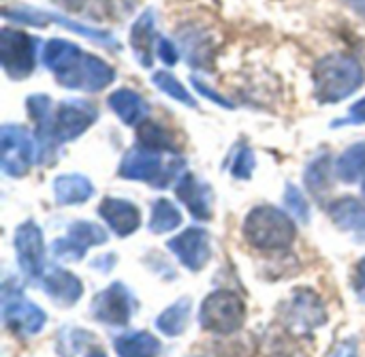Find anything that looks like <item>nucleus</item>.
Instances as JSON below:
<instances>
[{"instance_id":"nucleus-1","label":"nucleus","mask_w":365,"mask_h":357,"mask_svg":"<svg viewBox=\"0 0 365 357\" xmlns=\"http://www.w3.org/2000/svg\"><path fill=\"white\" fill-rule=\"evenodd\" d=\"M43 64L49 69L58 84L68 90L98 92L115 79V71L103 58L81 51L75 43L64 39H51L45 43Z\"/></svg>"},{"instance_id":"nucleus-2","label":"nucleus","mask_w":365,"mask_h":357,"mask_svg":"<svg viewBox=\"0 0 365 357\" xmlns=\"http://www.w3.org/2000/svg\"><path fill=\"white\" fill-rule=\"evenodd\" d=\"M312 77L321 103H340L364 84V69L353 56L329 54L314 64Z\"/></svg>"},{"instance_id":"nucleus-3","label":"nucleus","mask_w":365,"mask_h":357,"mask_svg":"<svg viewBox=\"0 0 365 357\" xmlns=\"http://www.w3.org/2000/svg\"><path fill=\"white\" fill-rule=\"evenodd\" d=\"M244 236L255 248L284 251L295 240V225L287 212L272 206H259L246 216Z\"/></svg>"},{"instance_id":"nucleus-4","label":"nucleus","mask_w":365,"mask_h":357,"mask_svg":"<svg viewBox=\"0 0 365 357\" xmlns=\"http://www.w3.org/2000/svg\"><path fill=\"white\" fill-rule=\"evenodd\" d=\"M184 167H186L184 159H180L175 154L169 159V163H165L160 152L139 146V148H130L124 154V159L118 167V176L126 178V180L150 182L158 188H165L180 176V171Z\"/></svg>"},{"instance_id":"nucleus-5","label":"nucleus","mask_w":365,"mask_h":357,"mask_svg":"<svg viewBox=\"0 0 365 357\" xmlns=\"http://www.w3.org/2000/svg\"><path fill=\"white\" fill-rule=\"evenodd\" d=\"M246 304L240 296L231 291H214L210 293L199 311V323L203 330L229 336L244 326Z\"/></svg>"},{"instance_id":"nucleus-6","label":"nucleus","mask_w":365,"mask_h":357,"mask_svg":"<svg viewBox=\"0 0 365 357\" xmlns=\"http://www.w3.org/2000/svg\"><path fill=\"white\" fill-rule=\"evenodd\" d=\"M41 41L15 28L0 30V60L11 79H26L36 69V54Z\"/></svg>"},{"instance_id":"nucleus-7","label":"nucleus","mask_w":365,"mask_h":357,"mask_svg":"<svg viewBox=\"0 0 365 357\" xmlns=\"http://www.w3.org/2000/svg\"><path fill=\"white\" fill-rule=\"evenodd\" d=\"M2 141V171L11 178H21L30 171L36 156V137L24 126L4 124L0 131Z\"/></svg>"},{"instance_id":"nucleus-8","label":"nucleus","mask_w":365,"mask_h":357,"mask_svg":"<svg viewBox=\"0 0 365 357\" xmlns=\"http://www.w3.org/2000/svg\"><path fill=\"white\" fill-rule=\"evenodd\" d=\"M2 321L17 336H34L43 330L47 317L34 302L26 300L19 289H2Z\"/></svg>"},{"instance_id":"nucleus-9","label":"nucleus","mask_w":365,"mask_h":357,"mask_svg":"<svg viewBox=\"0 0 365 357\" xmlns=\"http://www.w3.org/2000/svg\"><path fill=\"white\" fill-rule=\"evenodd\" d=\"M133 313L135 300L122 283H111L92 300V317L105 326L122 328L130 321Z\"/></svg>"},{"instance_id":"nucleus-10","label":"nucleus","mask_w":365,"mask_h":357,"mask_svg":"<svg viewBox=\"0 0 365 357\" xmlns=\"http://www.w3.org/2000/svg\"><path fill=\"white\" fill-rule=\"evenodd\" d=\"M98 118V111L92 103L68 99L62 101L53 111V126H56V139L60 144L73 141L81 137Z\"/></svg>"},{"instance_id":"nucleus-11","label":"nucleus","mask_w":365,"mask_h":357,"mask_svg":"<svg viewBox=\"0 0 365 357\" xmlns=\"http://www.w3.org/2000/svg\"><path fill=\"white\" fill-rule=\"evenodd\" d=\"M15 253L21 272L32 281H41L45 274V242L36 223L26 221L15 229Z\"/></svg>"},{"instance_id":"nucleus-12","label":"nucleus","mask_w":365,"mask_h":357,"mask_svg":"<svg viewBox=\"0 0 365 357\" xmlns=\"http://www.w3.org/2000/svg\"><path fill=\"white\" fill-rule=\"evenodd\" d=\"M325 321H327V313H325L323 300L310 289L295 291L289 308L284 311L287 328L295 334H308V332L321 328Z\"/></svg>"},{"instance_id":"nucleus-13","label":"nucleus","mask_w":365,"mask_h":357,"mask_svg":"<svg viewBox=\"0 0 365 357\" xmlns=\"http://www.w3.org/2000/svg\"><path fill=\"white\" fill-rule=\"evenodd\" d=\"M28 114L36 124V146H38V161L51 163L56 156V150L60 141L56 139V126H53V103L47 94H32L28 96Z\"/></svg>"},{"instance_id":"nucleus-14","label":"nucleus","mask_w":365,"mask_h":357,"mask_svg":"<svg viewBox=\"0 0 365 357\" xmlns=\"http://www.w3.org/2000/svg\"><path fill=\"white\" fill-rule=\"evenodd\" d=\"M167 248L180 259V263L190 270V272H199L207 266L210 257H212V248H210V233L201 227H190L186 231H182L180 236L171 238L167 242Z\"/></svg>"},{"instance_id":"nucleus-15","label":"nucleus","mask_w":365,"mask_h":357,"mask_svg":"<svg viewBox=\"0 0 365 357\" xmlns=\"http://www.w3.org/2000/svg\"><path fill=\"white\" fill-rule=\"evenodd\" d=\"M98 214L109 225V229L120 238H126V236L135 233L139 229V225H141L139 210L126 199H118V197L103 199L101 206H98Z\"/></svg>"},{"instance_id":"nucleus-16","label":"nucleus","mask_w":365,"mask_h":357,"mask_svg":"<svg viewBox=\"0 0 365 357\" xmlns=\"http://www.w3.org/2000/svg\"><path fill=\"white\" fill-rule=\"evenodd\" d=\"M175 193L180 197V201L188 208V212L197 218V221H210L212 218V193L210 186L199 182L190 171H184Z\"/></svg>"},{"instance_id":"nucleus-17","label":"nucleus","mask_w":365,"mask_h":357,"mask_svg":"<svg viewBox=\"0 0 365 357\" xmlns=\"http://www.w3.org/2000/svg\"><path fill=\"white\" fill-rule=\"evenodd\" d=\"M41 287L60 306H73V304H77L79 298H81V293H83L81 281L75 274H71V272H66L62 268L47 270L43 274V278H41Z\"/></svg>"},{"instance_id":"nucleus-18","label":"nucleus","mask_w":365,"mask_h":357,"mask_svg":"<svg viewBox=\"0 0 365 357\" xmlns=\"http://www.w3.org/2000/svg\"><path fill=\"white\" fill-rule=\"evenodd\" d=\"M154 43H158L156 41V11L145 9L130 28V47L139 64L145 69H150L154 62Z\"/></svg>"},{"instance_id":"nucleus-19","label":"nucleus","mask_w":365,"mask_h":357,"mask_svg":"<svg viewBox=\"0 0 365 357\" xmlns=\"http://www.w3.org/2000/svg\"><path fill=\"white\" fill-rule=\"evenodd\" d=\"M107 103H109L111 111H113L124 124H128V126H139V124L148 118V114H150L148 101H145L141 94L128 90V88H120V90L111 92Z\"/></svg>"},{"instance_id":"nucleus-20","label":"nucleus","mask_w":365,"mask_h":357,"mask_svg":"<svg viewBox=\"0 0 365 357\" xmlns=\"http://www.w3.org/2000/svg\"><path fill=\"white\" fill-rule=\"evenodd\" d=\"M92 195H94V186L86 176L68 174V176H58L53 180V197L60 206L86 203Z\"/></svg>"},{"instance_id":"nucleus-21","label":"nucleus","mask_w":365,"mask_h":357,"mask_svg":"<svg viewBox=\"0 0 365 357\" xmlns=\"http://www.w3.org/2000/svg\"><path fill=\"white\" fill-rule=\"evenodd\" d=\"M329 216L340 229L365 231V203L355 197H344L329 203Z\"/></svg>"},{"instance_id":"nucleus-22","label":"nucleus","mask_w":365,"mask_h":357,"mask_svg":"<svg viewBox=\"0 0 365 357\" xmlns=\"http://www.w3.org/2000/svg\"><path fill=\"white\" fill-rule=\"evenodd\" d=\"M118 357H158L160 341L150 332H130L115 341Z\"/></svg>"},{"instance_id":"nucleus-23","label":"nucleus","mask_w":365,"mask_h":357,"mask_svg":"<svg viewBox=\"0 0 365 357\" xmlns=\"http://www.w3.org/2000/svg\"><path fill=\"white\" fill-rule=\"evenodd\" d=\"M137 137H139V144L143 148H150L156 152H173V154L178 152V144H175L173 133L158 122L143 120L137 126Z\"/></svg>"},{"instance_id":"nucleus-24","label":"nucleus","mask_w":365,"mask_h":357,"mask_svg":"<svg viewBox=\"0 0 365 357\" xmlns=\"http://www.w3.org/2000/svg\"><path fill=\"white\" fill-rule=\"evenodd\" d=\"M188 317H190V300L188 298H180L175 304H171L169 308H165L158 319H156V330L163 332L165 336H182L186 326H188Z\"/></svg>"},{"instance_id":"nucleus-25","label":"nucleus","mask_w":365,"mask_h":357,"mask_svg":"<svg viewBox=\"0 0 365 357\" xmlns=\"http://www.w3.org/2000/svg\"><path fill=\"white\" fill-rule=\"evenodd\" d=\"M336 176L342 182H359L365 178V141L364 144H355L351 148H346L338 163H336Z\"/></svg>"},{"instance_id":"nucleus-26","label":"nucleus","mask_w":365,"mask_h":357,"mask_svg":"<svg viewBox=\"0 0 365 357\" xmlns=\"http://www.w3.org/2000/svg\"><path fill=\"white\" fill-rule=\"evenodd\" d=\"M182 225V212L171 203L169 199H156L152 206V216H150V231L160 236L178 229Z\"/></svg>"},{"instance_id":"nucleus-27","label":"nucleus","mask_w":365,"mask_h":357,"mask_svg":"<svg viewBox=\"0 0 365 357\" xmlns=\"http://www.w3.org/2000/svg\"><path fill=\"white\" fill-rule=\"evenodd\" d=\"M66 238L83 253H88V248L92 246H101L107 242V231L90 221H75L68 231H66Z\"/></svg>"},{"instance_id":"nucleus-28","label":"nucleus","mask_w":365,"mask_h":357,"mask_svg":"<svg viewBox=\"0 0 365 357\" xmlns=\"http://www.w3.org/2000/svg\"><path fill=\"white\" fill-rule=\"evenodd\" d=\"M331 174L334 171H331V159H329V154H323V156L314 159L308 165L306 178H304L308 191L314 193V195H321V193L329 191L331 188V178H334Z\"/></svg>"},{"instance_id":"nucleus-29","label":"nucleus","mask_w":365,"mask_h":357,"mask_svg":"<svg viewBox=\"0 0 365 357\" xmlns=\"http://www.w3.org/2000/svg\"><path fill=\"white\" fill-rule=\"evenodd\" d=\"M152 84L160 90V92H165L167 96H171L173 101H180L182 105H186V107H197V99L188 92V88H184L169 71H156L154 75H152Z\"/></svg>"},{"instance_id":"nucleus-30","label":"nucleus","mask_w":365,"mask_h":357,"mask_svg":"<svg viewBox=\"0 0 365 357\" xmlns=\"http://www.w3.org/2000/svg\"><path fill=\"white\" fill-rule=\"evenodd\" d=\"M284 203L289 208V212L299 221V223H308L310 221V206L306 201V197L302 195V191L297 186H287V193H284Z\"/></svg>"},{"instance_id":"nucleus-31","label":"nucleus","mask_w":365,"mask_h":357,"mask_svg":"<svg viewBox=\"0 0 365 357\" xmlns=\"http://www.w3.org/2000/svg\"><path fill=\"white\" fill-rule=\"evenodd\" d=\"M255 154H252V150L250 148H242L240 152H237V156H235V161H233V176L235 178H242V180H248L250 176H252V171H255Z\"/></svg>"},{"instance_id":"nucleus-32","label":"nucleus","mask_w":365,"mask_h":357,"mask_svg":"<svg viewBox=\"0 0 365 357\" xmlns=\"http://www.w3.org/2000/svg\"><path fill=\"white\" fill-rule=\"evenodd\" d=\"M51 253L60 259H71V261H79L86 253L79 251L68 238H58L53 240V246H51Z\"/></svg>"},{"instance_id":"nucleus-33","label":"nucleus","mask_w":365,"mask_h":357,"mask_svg":"<svg viewBox=\"0 0 365 357\" xmlns=\"http://www.w3.org/2000/svg\"><path fill=\"white\" fill-rule=\"evenodd\" d=\"M156 51H158V58L165 62V64H169V66H173L175 62H178V49H175V45L169 41V39H158V43H156Z\"/></svg>"},{"instance_id":"nucleus-34","label":"nucleus","mask_w":365,"mask_h":357,"mask_svg":"<svg viewBox=\"0 0 365 357\" xmlns=\"http://www.w3.org/2000/svg\"><path fill=\"white\" fill-rule=\"evenodd\" d=\"M338 124H365V96L364 99H359V101L351 107L349 118L338 120L336 126H338Z\"/></svg>"},{"instance_id":"nucleus-35","label":"nucleus","mask_w":365,"mask_h":357,"mask_svg":"<svg viewBox=\"0 0 365 357\" xmlns=\"http://www.w3.org/2000/svg\"><path fill=\"white\" fill-rule=\"evenodd\" d=\"M192 86L203 94V96H207V99H212L214 103H218L220 107H227V109H233V105H231V101H227L225 96H220V94H216L210 86H205V84H201L199 79H192Z\"/></svg>"},{"instance_id":"nucleus-36","label":"nucleus","mask_w":365,"mask_h":357,"mask_svg":"<svg viewBox=\"0 0 365 357\" xmlns=\"http://www.w3.org/2000/svg\"><path fill=\"white\" fill-rule=\"evenodd\" d=\"M327 357H357V345H355V341L338 343Z\"/></svg>"},{"instance_id":"nucleus-37","label":"nucleus","mask_w":365,"mask_h":357,"mask_svg":"<svg viewBox=\"0 0 365 357\" xmlns=\"http://www.w3.org/2000/svg\"><path fill=\"white\" fill-rule=\"evenodd\" d=\"M58 4H62L64 9H71V11H79V13H86L88 11V4L92 0H56Z\"/></svg>"},{"instance_id":"nucleus-38","label":"nucleus","mask_w":365,"mask_h":357,"mask_svg":"<svg viewBox=\"0 0 365 357\" xmlns=\"http://www.w3.org/2000/svg\"><path fill=\"white\" fill-rule=\"evenodd\" d=\"M346 2H349V4L359 13V15H364L365 17V0H346Z\"/></svg>"},{"instance_id":"nucleus-39","label":"nucleus","mask_w":365,"mask_h":357,"mask_svg":"<svg viewBox=\"0 0 365 357\" xmlns=\"http://www.w3.org/2000/svg\"><path fill=\"white\" fill-rule=\"evenodd\" d=\"M357 274H359V278L365 283V259H361V263L357 266Z\"/></svg>"},{"instance_id":"nucleus-40","label":"nucleus","mask_w":365,"mask_h":357,"mask_svg":"<svg viewBox=\"0 0 365 357\" xmlns=\"http://www.w3.org/2000/svg\"><path fill=\"white\" fill-rule=\"evenodd\" d=\"M86 357H107L103 351H92V353H88Z\"/></svg>"},{"instance_id":"nucleus-41","label":"nucleus","mask_w":365,"mask_h":357,"mask_svg":"<svg viewBox=\"0 0 365 357\" xmlns=\"http://www.w3.org/2000/svg\"><path fill=\"white\" fill-rule=\"evenodd\" d=\"M364 197H365V180H364Z\"/></svg>"}]
</instances>
